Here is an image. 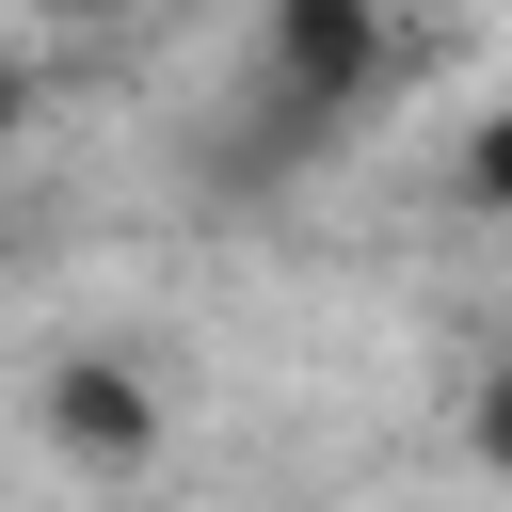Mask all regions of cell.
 Instances as JSON below:
<instances>
[{"label": "cell", "mask_w": 512, "mask_h": 512, "mask_svg": "<svg viewBox=\"0 0 512 512\" xmlns=\"http://www.w3.org/2000/svg\"><path fill=\"white\" fill-rule=\"evenodd\" d=\"M48 416H64L80 448H144V384H128V368H64V400H48Z\"/></svg>", "instance_id": "obj_1"}, {"label": "cell", "mask_w": 512, "mask_h": 512, "mask_svg": "<svg viewBox=\"0 0 512 512\" xmlns=\"http://www.w3.org/2000/svg\"><path fill=\"white\" fill-rule=\"evenodd\" d=\"M464 192L512 224V96H480V128H464Z\"/></svg>", "instance_id": "obj_2"}, {"label": "cell", "mask_w": 512, "mask_h": 512, "mask_svg": "<svg viewBox=\"0 0 512 512\" xmlns=\"http://www.w3.org/2000/svg\"><path fill=\"white\" fill-rule=\"evenodd\" d=\"M464 448H480V464L512 480V352H496V384H480V416H464Z\"/></svg>", "instance_id": "obj_3"}, {"label": "cell", "mask_w": 512, "mask_h": 512, "mask_svg": "<svg viewBox=\"0 0 512 512\" xmlns=\"http://www.w3.org/2000/svg\"><path fill=\"white\" fill-rule=\"evenodd\" d=\"M16 96H32V80H16V48H0V128H16Z\"/></svg>", "instance_id": "obj_4"}]
</instances>
